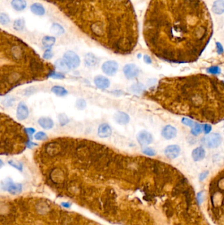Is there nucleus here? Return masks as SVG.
<instances>
[{
  "label": "nucleus",
  "mask_w": 224,
  "mask_h": 225,
  "mask_svg": "<svg viewBox=\"0 0 224 225\" xmlns=\"http://www.w3.org/2000/svg\"><path fill=\"white\" fill-rule=\"evenodd\" d=\"M213 24L202 0H151L143 36L152 52L167 61L195 60L209 44Z\"/></svg>",
  "instance_id": "obj_1"
},
{
  "label": "nucleus",
  "mask_w": 224,
  "mask_h": 225,
  "mask_svg": "<svg viewBox=\"0 0 224 225\" xmlns=\"http://www.w3.org/2000/svg\"><path fill=\"white\" fill-rule=\"evenodd\" d=\"M59 9L80 30L122 52L137 41L138 23L130 0H44Z\"/></svg>",
  "instance_id": "obj_2"
},
{
  "label": "nucleus",
  "mask_w": 224,
  "mask_h": 225,
  "mask_svg": "<svg viewBox=\"0 0 224 225\" xmlns=\"http://www.w3.org/2000/svg\"><path fill=\"white\" fill-rule=\"evenodd\" d=\"M222 142V138L220 134H209L203 138L204 145L208 148H216Z\"/></svg>",
  "instance_id": "obj_3"
},
{
  "label": "nucleus",
  "mask_w": 224,
  "mask_h": 225,
  "mask_svg": "<svg viewBox=\"0 0 224 225\" xmlns=\"http://www.w3.org/2000/svg\"><path fill=\"white\" fill-rule=\"evenodd\" d=\"M1 188L7 191L10 194L15 195L19 194L22 191V185L20 184L15 183L11 179L7 178L6 180L2 182Z\"/></svg>",
  "instance_id": "obj_4"
},
{
  "label": "nucleus",
  "mask_w": 224,
  "mask_h": 225,
  "mask_svg": "<svg viewBox=\"0 0 224 225\" xmlns=\"http://www.w3.org/2000/svg\"><path fill=\"white\" fill-rule=\"evenodd\" d=\"M63 59L66 61L70 69H76L80 65V59L75 52L68 51L63 56Z\"/></svg>",
  "instance_id": "obj_5"
},
{
  "label": "nucleus",
  "mask_w": 224,
  "mask_h": 225,
  "mask_svg": "<svg viewBox=\"0 0 224 225\" xmlns=\"http://www.w3.org/2000/svg\"><path fill=\"white\" fill-rule=\"evenodd\" d=\"M118 69V63L114 61H106L102 65V70L103 73L108 75V76H113V75L115 74Z\"/></svg>",
  "instance_id": "obj_6"
},
{
  "label": "nucleus",
  "mask_w": 224,
  "mask_h": 225,
  "mask_svg": "<svg viewBox=\"0 0 224 225\" xmlns=\"http://www.w3.org/2000/svg\"><path fill=\"white\" fill-rule=\"evenodd\" d=\"M137 139L139 144L142 146H148L153 142V138L150 133L146 130H142L138 133Z\"/></svg>",
  "instance_id": "obj_7"
},
{
  "label": "nucleus",
  "mask_w": 224,
  "mask_h": 225,
  "mask_svg": "<svg viewBox=\"0 0 224 225\" xmlns=\"http://www.w3.org/2000/svg\"><path fill=\"white\" fill-rule=\"evenodd\" d=\"M124 73L128 79H135L139 73V70L135 64H127L124 67Z\"/></svg>",
  "instance_id": "obj_8"
},
{
  "label": "nucleus",
  "mask_w": 224,
  "mask_h": 225,
  "mask_svg": "<svg viewBox=\"0 0 224 225\" xmlns=\"http://www.w3.org/2000/svg\"><path fill=\"white\" fill-rule=\"evenodd\" d=\"M29 111L25 102L21 101L18 103L17 109V118L19 120H24L28 117Z\"/></svg>",
  "instance_id": "obj_9"
},
{
  "label": "nucleus",
  "mask_w": 224,
  "mask_h": 225,
  "mask_svg": "<svg viewBox=\"0 0 224 225\" xmlns=\"http://www.w3.org/2000/svg\"><path fill=\"white\" fill-rule=\"evenodd\" d=\"M180 148L178 145H170L167 146L164 150V154L170 159H175L180 153Z\"/></svg>",
  "instance_id": "obj_10"
},
{
  "label": "nucleus",
  "mask_w": 224,
  "mask_h": 225,
  "mask_svg": "<svg viewBox=\"0 0 224 225\" xmlns=\"http://www.w3.org/2000/svg\"><path fill=\"white\" fill-rule=\"evenodd\" d=\"M177 135V130L171 125H167L162 130V136L166 140H171Z\"/></svg>",
  "instance_id": "obj_11"
},
{
  "label": "nucleus",
  "mask_w": 224,
  "mask_h": 225,
  "mask_svg": "<svg viewBox=\"0 0 224 225\" xmlns=\"http://www.w3.org/2000/svg\"><path fill=\"white\" fill-rule=\"evenodd\" d=\"M94 83L97 88L100 89H106L110 86V81L107 78L99 75L95 77L94 79Z\"/></svg>",
  "instance_id": "obj_12"
},
{
  "label": "nucleus",
  "mask_w": 224,
  "mask_h": 225,
  "mask_svg": "<svg viewBox=\"0 0 224 225\" xmlns=\"http://www.w3.org/2000/svg\"><path fill=\"white\" fill-rule=\"evenodd\" d=\"M112 134V128L107 123H103L98 128V136L100 138H105L111 136Z\"/></svg>",
  "instance_id": "obj_13"
},
{
  "label": "nucleus",
  "mask_w": 224,
  "mask_h": 225,
  "mask_svg": "<svg viewBox=\"0 0 224 225\" xmlns=\"http://www.w3.org/2000/svg\"><path fill=\"white\" fill-rule=\"evenodd\" d=\"M114 120L119 125H126L130 121V116L124 112L118 111L116 112L114 115Z\"/></svg>",
  "instance_id": "obj_14"
},
{
  "label": "nucleus",
  "mask_w": 224,
  "mask_h": 225,
  "mask_svg": "<svg viewBox=\"0 0 224 225\" xmlns=\"http://www.w3.org/2000/svg\"><path fill=\"white\" fill-rule=\"evenodd\" d=\"M206 155L205 150L202 147H199L194 149L192 152V157L195 161H199L204 159Z\"/></svg>",
  "instance_id": "obj_15"
},
{
  "label": "nucleus",
  "mask_w": 224,
  "mask_h": 225,
  "mask_svg": "<svg viewBox=\"0 0 224 225\" xmlns=\"http://www.w3.org/2000/svg\"><path fill=\"white\" fill-rule=\"evenodd\" d=\"M99 60L92 53H87L85 57V64L87 67H94L98 64Z\"/></svg>",
  "instance_id": "obj_16"
},
{
  "label": "nucleus",
  "mask_w": 224,
  "mask_h": 225,
  "mask_svg": "<svg viewBox=\"0 0 224 225\" xmlns=\"http://www.w3.org/2000/svg\"><path fill=\"white\" fill-rule=\"evenodd\" d=\"M38 123L41 127L46 130L51 129L54 126L53 120L49 117H41L38 120Z\"/></svg>",
  "instance_id": "obj_17"
},
{
  "label": "nucleus",
  "mask_w": 224,
  "mask_h": 225,
  "mask_svg": "<svg viewBox=\"0 0 224 225\" xmlns=\"http://www.w3.org/2000/svg\"><path fill=\"white\" fill-rule=\"evenodd\" d=\"M55 65L56 69L62 73H66L70 69L66 61L64 59H61L55 61Z\"/></svg>",
  "instance_id": "obj_18"
},
{
  "label": "nucleus",
  "mask_w": 224,
  "mask_h": 225,
  "mask_svg": "<svg viewBox=\"0 0 224 225\" xmlns=\"http://www.w3.org/2000/svg\"><path fill=\"white\" fill-rule=\"evenodd\" d=\"M11 5L13 9L18 11H20L26 7V2L25 0H13L11 1Z\"/></svg>",
  "instance_id": "obj_19"
},
{
  "label": "nucleus",
  "mask_w": 224,
  "mask_h": 225,
  "mask_svg": "<svg viewBox=\"0 0 224 225\" xmlns=\"http://www.w3.org/2000/svg\"><path fill=\"white\" fill-rule=\"evenodd\" d=\"M212 10L216 14H222L224 13V1L223 0H218L216 1L212 7Z\"/></svg>",
  "instance_id": "obj_20"
},
{
  "label": "nucleus",
  "mask_w": 224,
  "mask_h": 225,
  "mask_svg": "<svg viewBox=\"0 0 224 225\" xmlns=\"http://www.w3.org/2000/svg\"><path fill=\"white\" fill-rule=\"evenodd\" d=\"M31 11L36 15H43L45 13V9L40 4H34L30 7Z\"/></svg>",
  "instance_id": "obj_21"
},
{
  "label": "nucleus",
  "mask_w": 224,
  "mask_h": 225,
  "mask_svg": "<svg viewBox=\"0 0 224 225\" xmlns=\"http://www.w3.org/2000/svg\"><path fill=\"white\" fill-rule=\"evenodd\" d=\"M51 92L58 97H63L68 94V91L60 86H55L51 88Z\"/></svg>",
  "instance_id": "obj_22"
},
{
  "label": "nucleus",
  "mask_w": 224,
  "mask_h": 225,
  "mask_svg": "<svg viewBox=\"0 0 224 225\" xmlns=\"http://www.w3.org/2000/svg\"><path fill=\"white\" fill-rule=\"evenodd\" d=\"M55 38L51 36H45L42 39V44L44 46L47 48V50H51V48L55 44Z\"/></svg>",
  "instance_id": "obj_23"
},
{
  "label": "nucleus",
  "mask_w": 224,
  "mask_h": 225,
  "mask_svg": "<svg viewBox=\"0 0 224 225\" xmlns=\"http://www.w3.org/2000/svg\"><path fill=\"white\" fill-rule=\"evenodd\" d=\"M51 32L55 35H61L64 33V29L61 25L58 24H54L51 28Z\"/></svg>",
  "instance_id": "obj_24"
},
{
  "label": "nucleus",
  "mask_w": 224,
  "mask_h": 225,
  "mask_svg": "<svg viewBox=\"0 0 224 225\" xmlns=\"http://www.w3.org/2000/svg\"><path fill=\"white\" fill-rule=\"evenodd\" d=\"M202 132V125L199 123H194V125L191 127V132L194 136H198Z\"/></svg>",
  "instance_id": "obj_25"
},
{
  "label": "nucleus",
  "mask_w": 224,
  "mask_h": 225,
  "mask_svg": "<svg viewBox=\"0 0 224 225\" xmlns=\"http://www.w3.org/2000/svg\"><path fill=\"white\" fill-rule=\"evenodd\" d=\"M58 119L61 126H65L69 122L68 117H67V115L65 113H61L58 115Z\"/></svg>",
  "instance_id": "obj_26"
},
{
  "label": "nucleus",
  "mask_w": 224,
  "mask_h": 225,
  "mask_svg": "<svg viewBox=\"0 0 224 225\" xmlns=\"http://www.w3.org/2000/svg\"><path fill=\"white\" fill-rule=\"evenodd\" d=\"M207 72L211 74H220L221 73V69L218 66H212L207 69Z\"/></svg>",
  "instance_id": "obj_27"
},
{
  "label": "nucleus",
  "mask_w": 224,
  "mask_h": 225,
  "mask_svg": "<svg viewBox=\"0 0 224 225\" xmlns=\"http://www.w3.org/2000/svg\"><path fill=\"white\" fill-rule=\"evenodd\" d=\"M25 26V22L22 19H18L14 23V28L17 30H22Z\"/></svg>",
  "instance_id": "obj_28"
},
{
  "label": "nucleus",
  "mask_w": 224,
  "mask_h": 225,
  "mask_svg": "<svg viewBox=\"0 0 224 225\" xmlns=\"http://www.w3.org/2000/svg\"><path fill=\"white\" fill-rule=\"evenodd\" d=\"M131 90H132L133 92L139 93H141V92H143L144 90V86L143 85H142L141 84H135L133 85L131 87Z\"/></svg>",
  "instance_id": "obj_29"
},
{
  "label": "nucleus",
  "mask_w": 224,
  "mask_h": 225,
  "mask_svg": "<svg viewBox=\"0 0 224 225\" xmlns=\"http://www.w3.org/2000/svg\"><path fill=\"white\" fill-rule=\"evenodd\" d=\"M76 108L80 110H83L86 108V102L84 99H79L76 101Z\"/></svg>",
  "instance_id": "obj_30"
},
{
  "label": "nucleus",
  "mask_w": 224,
  "mask_h": 225,
  "mask_svg": "<svg viewBox=\"0 0 224 225\" xmlns=\"http://www.w3.org/2000/svg\"><path fill=\"white\" fill-rule=\"evenodd\" d=\"M49 77L52 78L54 79H65V76H64L63 73H59V72H52L49 75Z\"/></svg>",
  "instance_id": "obj_31"
},
{
  "label": "nucleus",
  "mask_w": 224,
  "mask_h": 225,
  "mask_svg": "<svg viewBox=\"0 0 224 225\" xmlns=\"http://www.w3.org/2000/svg\"><path fill=\"white\" fill-rule=\"evenodd\" d=\"M34 138L37 140H44L47 138V136L44 132H38L34 136Z\"/></svg>",
  "instance_id": "obj_32"
},
{
  "label": "nucleus",
  "mask_w": 224,
  "mask_h": 225,
  "mask_svg": "<svg viewBox=\"0 0 224 225\" xmlns=\"http://www.w3.org/2000/svg\"><path fill=\"white\" fill-rule=\"evenodd\" d=\"M0 22H1V25H7L9 23V17L5 13H1V15H0Z\"/></svg>",
  "instance_id": "obj_33"
},
{
  "label": "nucleus",
  "mask_w": 224,
  "mask_h": 225,
  "mask_svg": "<svg viewBox=\"0 0 224 225\" xmlns=\"http://www.w3.org/2000/svg\"><path fill=\"white\" fill-rule=\"evenodd\" d=\"M9 164L13 166V167L17 168L18 170H19L20 171L23 170V165L20 162L15 161H13V160H11L9 161Z\"/></svg>",
  "instance_id": "obj_34"
},
{
  "label": "nucleus",
  "mask_w": 224,
  "mask_h": 225,
  "mask_svg": "<svg viewBox=\"0 0 224 225\" xmlns=\"http://www.w3.org/2000/svg\"><path fill=\"white\" fill-rule=\"evenodd\" d=\"M142 152L145 155H149V156H154L156 154L155 151L153 148H145L143 149Z\"/></svg>",
  "instance_id": "obj_35"
},
{
  "label": "nucleus",
  "mask_w": 224,
  "mask_h": 225,
  "mask_svg": "<svg viewBox=\"0 0 224 225\" xmlns=\"http://www.w3.org/2000/svg\"><path fill=\"white\" fill-rule=\"evenodd\" d=\"M181 122H182L183 125L188 126V127H193V126L194 125V123H195L192 120L188 119V118H183L182 120H181Z\"/></svg>",
  "instance_id": "obj_36"
},
{
  "label": "nucleus",
  "mask_w": 224,
  "mask_h": 225,
  "mask_svg": "<svg viewBox=\"0 0 224 225\" xmlns=\"http://www.w3.org/2000/svg\"><path fill=\"white\" fill-rule=\"evenodd\" d=\"M202 130L204 131L205 134H209L210 132V131L212 130V127L211 125L209 124H204L202 125Z\"/></svg>",
  "instance_id": "obj_37"
},
{
  "label": "nucleus",
  "mask_w": 224,
  "mask_h": 225,
  "mask_svg": "<svg viewBox=\"0 0 224 225\" xmlns=\"http://www.w3.org/2000/svg\"><path fill=\"white\" fill-rule=\"evenodd\" d=\"M44 58L45 59H50L53 57V53L51 50H47L44 53Z\"/></svg>",
  "instance_id": "obj_38"
},
{
  "label": "nucleus",
  "mask_w": 224,
  "mask_h": 225,
  "mask_svg": "<svg viewBox=\"0 0 224 225\" xmlns=\"http://www.w3.org/2000/svg\"><path fill=\"white\" fill-rule=\"evenodd\" d=\"M202 194H203V192H200L197 194V202L199 203V205H201L202 202V201H203V195H202Z\"/></svg>",
  "instance_id": "obj_39"
},
{
  "label": "nucleus",
  "mask_w": 224,
  "mask_h": 225,
  "mask_svg": "<svg viewBox=\"0 0 224 225\" xmlns=\"http://www.w3.org/2000/svg\"><path fill=\"white\" fill-rule=\"evenodd\" d=\"M25 131H26V134H27L28 136H32V135L34 134L35 133L36 130L34 129V128H26V129H25Z\"/></svg>",
  "instance_id": "obj_40"
},
{
  "label": "nucleus",
  "mask_w": 224,
  "mask_h": 225,
  "mask_svg": "<svg viewBox=\"0 0 224 225\" xmlns=\"http://www.w3.org/2000/svg\"><path fill=\"white\" fill-rule=\"evenodd\" d=\"M209 172L208 171H205V172L201 173V175H200V176H199V180H201V181L204 180V179L207 177V176L209 175Z\"/></svg>",
  "instance_id": "obj_41"
},
{
  "label": "nucleus",
  "mask_w": 224,
  "mask_h": 225,
  "mask_svg": "<svg viewBox=\"0 0 224 225\" xmlns=\"http://www.w3.org/2000/svg\"><path fill=\"white\" fill-rule=\"evenodd\" d=\"M216 47H217V52H218V53H219V54H222V53H223V48L222 45V44H220V43H218V42L216 43Z\"/></svg>",
  "instance_id": "obj_42"
},
{
  "label": "nucleus",
  "mask_w": 224,
  "mask_h": 225,
  "mask_svg": "<svg viewBox=\"0 0 224 225\" xmlns=\"http://www.w3.org/2000/svg\"><path fill=\"white\" fill-rule=\"evenodd\" d=\"M144 61L147 63V64H151L152 63V60H151V58L149 57V55H144Z\"/></svg>",
  "instance_id": "obj_43"
},
{
  "label": "nucleus",
  "mask_w": 224,
  "mask_h": 225,
  "mask_svg": "<svg viewBox=\"0 0 224 225\" xmlns=\"http://www.w3.org/2000/svg\"><path fill=\"white\" fill-rule=\"evenodd\" d=\"M26 145H27V146L29 147V148H31V147H32L33 146H36V144L32 143L31 142H28L26 144Z\"/></svg>",
  "instance_id": "obj_44"
},
{
  "label": "nucleus",
  "mask_w": 224,
  "mask_h": 225,
  "mask_svg": "<svg viewBox=\"0 0 224 225\" xmlns=\"http://www.w3.org/2000/svg\"><path fill=\"white\" fill-rule=\"evenodd\" d=\"M62 205H63V206H64V207H70V205H69V203H63Z\"/></svg>",
  "instance_id": "obj_45"
}]
</instances>
